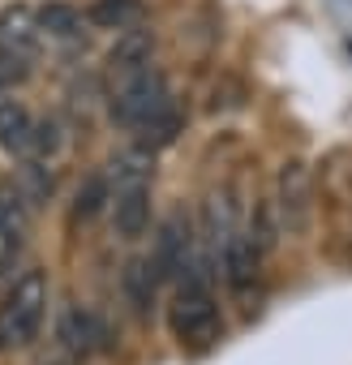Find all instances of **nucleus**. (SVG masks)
<instances>
[{"mask_svg": "<svg viewBox=\"0 0 352 365\" xmlns=\"http://www.w3.org/2000/svg\"><path fill=\"white\" fill-rule=\"evenodd\" d=\"M167 331L185 352H207L224 339V314H219V301L211 288V267L202 254L176 279V297L167 305Z\"/></svg>", "mask_w": 352, "mask_h": 365, "instance_id": "obj_1", "label": "nucleus"}, {"mask_svg": "<svg viewBox=\"0 0 352 365\" xmlns=\"http://www.w3.org/2000/svg\"><path fill=\"white\" fill-rule=\"evenodd\" d=\"M48 318V275L43 271H26L5 305H0V348H26L39 339V327Z\"/></svg>", "mask_w": 352, "mask_h": 365, "instance_id": "obj_2", "label": "nucleus"}, {"mask_svg": "<svg viewBox=\"0 0 352 365\" xmlns=\"http://www.w3.org/2000/svg\"><path fill=\"white\" fill-rule=\"evenodd\" d=\"M172 103H176V99H172L167 78L150 65L146 73H138V78L112 86L108 116H112V125H120V129H129V133H142V129H146L155 116H163Z\"/></svg>", "mask_w": 352, "mask_h": 365, "instance_id": "obj_3", "label": "nucleus"}, {"mask_svg": "<svg viewBox=\"0 0 352 365\" xmlns=\"http://www.w3.org/2000/svg\"><path fill=\"white\" fill-rule=\"evenodd\" d=\"M275 220L284 237H305L314 224V176L305 159H284L275 172Z\"/></svg>", "mask_w": 352, "mask_h": 365, "instance_id": "obj_4", "label": "nucleus"}, {"mask_svg": "<svg viewBox=\"0 0 352 365\" xmlns=\"http://www.w3.org/2000/svg\"><path fill=\"white\" fill-rule=\"evenodd\" d=\"M155 267H159V275H163V284L172 279H181L190 267H194V258H198V241H194V224H190V215L185 211H172L163 224H159V237H155Z\"/></svg>", "mask_w": 352, "mask_h": 365, "instance_id": "obj_5", "label": "nucleus"}, {"mask_svg": "<svg viewBox=\"0 0 352 365\" xmlns=\"http://www.w3.org/2000/svg\"><path fill=\"white\" fill-rule=\"evenodd\" d=\"M215 254H219V271H224L228 292H232V297H249L254 284H258V271H262V250H258V241L249 237V228L237 224V228L215 245Z\"/></svg>", "mask_w": 352, "mask_h": 365, "instance_id": "obj_6", "label": "nucleus"}, {"mask_svg": "<svg viewBox=\"0 0 352 365\" xmlns=\"http://www.w3.org/2000/svg\"><path fill=\"white\" fill-rule=\"evenodd\" d=\"M56 339H61V348L73 352V356H90V352H99V348L112 344V339H108V322H103L95 309H86V305H69V309L61 314Z\"/></svg>", "mask_w": 352, "mask_h": 365, "instance_id": "obj_7", "label": "nucleus"}, {"mask_svg": "<svg viewBox=\"0 0 352 365\" xmlns=\"http://www.w3.org/2000/svg\"><path fill=\"white\" fill-rule=\"evenodd\" d=\"M39 14L31 5H9L0 9V56H18V61H31L39 56Z\"/></svg>", "mask_w": 352, "mask_h": 365, "instance_id": "obj_8", "label": "nucleus"}, {"mask_svg": "<svg viewBox=\"0 0 352 365\" xmlns=\"http://www.w3.org/2000/svg\"><path fill=\"white\" fill-rule=\"evenodd\" d=\"M150 56H155V35L142 31V26H133V31L116 35V43H112V52H108V65H103V69H108L112 86H120V82L146 73V69H150Z\"/></svg>", "mask_w": 352, "mask_h": 365, "instance_id": "obj_9", "label": "nucleus"}, {"mask_svg": "<svg viewBox=\"0 0 352 365\" xmlns=\"http://www.w3.org/2000/svg\"><path fill=\"white\" fill-rule=\"evenodd\" d=\"M159 288H163V275H159V267H155L150 254H138V258L125 262V271H120V297H125V305L138 318H146L159 305Z\"/></svg>", "mask_w": 352, "mask_h": 365, "instance_id": "obj_10", "label": "nucleus"}, {"mask_svg": "<svg viewBox=\"0 0 352 365\" xmlns=\"http://www.w3.org/2000/svg\"><path fill=\"white\" fill-rule=\"evenodd\" d=\"M142 14H146L142 0H95L90 14H86V22H90V26H99V31L125 35V31L142 26Z\"/></svg>", "mask_w": 352, "mask_h": 365, "instance_id": "obj_11", "label": "nucleus"}, {"mask_svg": "<svg viewBox=\"0 0 352 365\" xmlns=\"http://www.w3.org/2000/svg\"><path fill=\"white\" fill-rule=\"evenodd\" d=\"M31 138H35V116L22 103H0V146L14 155H31Z\"/></svg>", "mask_w": 352, "mask_h": 365, "instance_id": "obj_12", "label": "nucleus"}, {"mask_svg": "<svg viewBox=\"0 0 352 365\" xmlns=\"http://www.w3.org/2000/svg\"><path fill=\"white\" fill-rule=\"evenodd\" d=\"M39 31L48 35V39H56V43H78L82 35H86V18L73 9V5H43L39 9Z\"/></svg>", "mask_w": 352, "mask_h": 365, "instance_id": "obj_13", "label": "nucleus"}, {"mask_svg": "<svg viewBox=\"0 0 352 365\" xmlns=\"http://www.w3.org/2000/svg\"><path fill=\"white\" fill-rule=\"evenodd\" d=\"M112 207V185H108V172H90L78 194H73V220L78 224H90L95 215H103Z\"/></svg>", "mask_w": 352, "mask_h": 365, "instance_id": "obj_14", "label": "nucleus"}, {"mask_svg": "<svg viewBox=\"0 0 352 365\" xmlns=\"http://www.w3.org/2000/svg\"><path fill=\"white\" fill-rule=\"evenodd\" d=\"M185 129V116H181V108H167L163 116H155L142 133H138V146H146V150H163V146H172L176 142V133Z\"/></svg>", "mask_w": 352, "mask_h": 365, "instance_id": "obj_15", "label": "nucleus"}, {"mask_svg": "<svg viewBox=\"0 0 352 365\" xmlns=\"http://www.w3.org/2000/svg\"><path fill=\"white\" fill-rule=\"evenodd\" d=\"M22 224H26V198H22V190L0 185V237L14 241L22 232Z\"/></svg>", "mask_w": 352, "mask_h": 365, "instance_id": "obj_16", "label": "nucleus"}, {"mask_svg": "<svg viewBox=\"0 0 352 365\" xmlns=\"http://www.w3.org/2000/svg\"><path fill=\"white\" fill-rule=\"evenodd\" d=\"M22 198L26 202H43V198H52V172L39 163V159H31L26 168H22Z\"/></svg>", "mask_w": 352, "mask_h": 365, "instance_id": "obj_17", "label": "nucleus"}, {"mask_svg": "<svg viewBox=\"0 0 352 365\" xmlns=\"http://www.w3.org/2000/svg\"><path fill=\"white\" fill-rule=\"evenodd\" d=\"M61 146H65V138H61V125L56 120H35V138H31V159H56L61 155Z\"/></svg>", "mask_w": 352, "mask_h": 365, "instance_id": "obj_18", "label": "nucleus"}, {"mask_svg": "<svg viewBox=\"0 0 352 365\" xmlns=\"http://www.w3.org/2000/svg\"><path fill=\"white\" fill-rule=\"evenodd\" d=\"M5 91H9V82H5V78H0V103H9V99H5Z\"/></svg>", "mask_w": 352, "mask_h": 365, "instance_id": "obj_19", "label": "nucleus"}, {"mask_svg": "<svg viewBox=\"0 0 352 365\" xmlns=\"http://www.w3.org/2000/svg\"><path fill=\"white\" fill-rule=\"evenodd\" d=\"M52 365H65V361H52Z\"/></svg>", "mask_w": 352, "mask_h": 365, "instance_id": "obj_20", "label": "nucleus"}]
</instances>
